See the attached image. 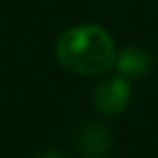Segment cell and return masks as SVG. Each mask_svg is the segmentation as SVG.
I'll list each match as a JSON object with an SVG mask.
<instances>
[{"mask_svg":"<svg viewBox=\"0 0 158 158\" xmlns=\"http://www.w3.org/2000/svg\"><path fill=\"white\" fill-rule=\"evenodd\" d=\"M116 46L98 24H78L58 38L56 60L62 68L80 76L104 74L116 64Z\"/></svg>","mask_w":158,"mask_h":158,"instance_id":"obj_1","label":"cell"},{"mask_svg":"<svg viewBox=\"0 0 158 158\" xmlns=\"http://www.w3.org/2000/svg\"><path fill=\"white\" fill-rule=\"evenodd\" d=\"M132 88L124 76H110L102 80L94 90V104L106 116H118L130 104Z\"/></svg>","mask_w":158,"mask_h":158,"instance_id":"obj_2","label":"cell"},{"mask_svg":"<svg viewBox=\"0 0 158 158\" xmlns=\"http://www.w3.org/2000/svg\"><path fill=\"white\" fill-rule=\"evenodd\" d=\"M80 152L82 158H108L112 150V136L100 124H86L80 132Z\"/></svg>","mask_w":158,"mask_h":158,"instance_id":"obj_3","label":"cell"},{"mask_svg":"<svg viewBox=\"0 0 158 158\" xmlns=\"http://www.w3.org/2000/svg\"><path fill=\"white\" fill-rule=\"evenodd\" d=\"M150 54L138 46H126L116 54V70L124 78H142L150 70Z\"/></svg>","mask_w":158,"mask_h":158,"instance_id":"obj_4","label":"cell"},{"mask_svg":"<svg viewBox=\"0 0 158 158\" xmlns=\"http://www.w3.org/2000/svg\"><path fill=\"white\" fill-rule=\"evenodd\" d=\"M40 158H64V156H60V154H56V152H46V154H42Z\"/></svg>","mask_w":158,"mask_h":158,"instance_id":"obj_5","label":"cell"}]
</instances>
